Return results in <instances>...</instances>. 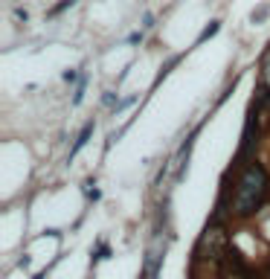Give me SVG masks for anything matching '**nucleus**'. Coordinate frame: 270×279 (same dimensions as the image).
Returning a JSON list of instances; mask_svg holds the SVG:
<instances>
[{
    "label": "nucleus",
    "mask_w": 270,
    "mask_h": 279,
    "mask_svg": "<svg viewBox=\"0 0 270 279\" xmlns=\"http://www.w3.org/2000/svg\"><path fill=\"white\" fill-rule=\"evenodd\" d=\"M93 131H96V119H87V122H84V128H81L79 134H76V143L70 145V152H67V160H73V157H76V154H79L84 145H87V140L93 137Z\"/></svg>",
    "instance_id": "7ed1b4c3"
},
{
    "label": "nucleus",
    "mask_w": 270,
    "mask_h": 279,
    "mask_svg": "<svg viewBox=\"0 0 270 279\" xmlns=\"http://www.w3.org/2000/svg\"><path fill=\"white\" fill-rule=\"evenodd\" d=\"M76 79H79V73H76V70H67V73H64V81H76Z\"/></svg>",
    "instance_id": "9b49d317"
},
{
    "label": "nucleus",
    "mask_w": 270,
    "mask_h": 279,
    "mask_svg": "<svg viewBox=\"0 0 270 279\" xmlns=\"http://www.w3.org/2000/svg\"><path fill=\"white\" fill-rule=\"evenodd\" d=\"M73 3H76V0H64L61 6H55V9H53V12H50V15H58V12H64V9H70Z\"/></svg>",
    "instance_id": "9d476101"
},
{
    "label": "nucleus",
    "mask_w": 270,
    "mask_h": 279,
    "mask_svg": "<svg viewBox=\"0 0 270 279\" xmlns=\"http://www.w3.org/2000/svg\"><path fill=\"white\" fill-rule=\"evenodd\" d=\"M267 12H270V3H264V6H261L259 12H253V15H250V20H253V24H261V20H264V15H267Z\"/></svg>",
    "instance_id": "6e6552de"
},
{
    "label": "nucleus",
    "mask_w": 270,
    "mask_h": 279,
    "mask_svg": "<svg viewBox=\"0 0 270 279\" xmlns=\"http://www.w3.org/2000/svg\"><path fill=\"white\" fill-rule=\"evenodd\" d=\"M102 102H105V105H110V108L117 111V105H119V102H122V99H119V96H117V93H114V90H108V93L102 96Z\"/></svg>",
    "instance_id": "0eeeda50"
},
{
    "label": "nucleus",
    "mask_w": 270,
    "mask_h": 279,
    "mask_svg": "<svg viewBox=\"0 0 270 279\" xmlns=\"http://www.w3.org/2000/svg\"><path fill=\"white\" fill-rule=\"evenodd\" d=\"M15 18H18V20H27L29 15H27V9H15Z\"/></svg>",
    "instance_id": "f8f14e48"
},
{
    "label": "nucleus",
    "mask_w": 270,
    "mask_h": 279,
    "mask_svg": "<svg viewBox=\"0 0 270 279\" xmlns=\"http://www.w3.org/2000/svg\"><path fill=\"white\" fill-rule=\"evenodd\" d=\"M163 253H166V244H163V239L157 235V239L151 242V247L145 250L143 279H157V276H160V268H163Z\"/></svg>",
    "instance_id": "f03ea898"
},
{
    "label": "nucleus",
    "mask_w": 270,
    "mask_h": 279,
    "mask_svg": "<svg viewBox=\"0 0 270 279\" xmlns=\"http://www.w3.org/2000/svg\"><path fill=\"white\" fill-rule=\"evenodd\" d=\"M270 195V175L264 171V166L256 160H250L238 171L235 180L233 198H230V212L235 218H250L259 212V207L267 201Z\"/></svg>",
    "instance_id": "f257e3e1"
},
{
    "label": "nucleus",
    "mask_w": 270,
    "mask_h": 279,
    "mask_svg": "<svg viewBox=\"0 0 270 279\" xmlns=\"http://www.w3.org/2000/svg\"><path fill=\"white\" fill-rule=\"evenodd\" d=\"M143 29H137V32H131V35H128V44H140V41H143Z\"/></svg>",
    "instance_id": "1a4fd4ad"
},
{
    "label": "nucleus",
    "mask_w": 270,
    "mask_h": 279,
    "mask_svg": "<svg viewBox=\"0 0 270 279\" xmlns=\"http://www.w3.org/2000/svg\"><path fill=\"white\" fill-rule=\"evenodd\" d=\"M84 90H87V76H81L79 84H76V90H73V105H81V99H84Z\"/></svg>",
    "instance_id": "39448f33"
},
{
    "label": "nucleus",
    "mask_w": 270,
    "mask_h": 279,
    "mask_svg": "<svg viewBox=\"0 0 270 279\" xmlns=\"http://www.w3.org/2000/svg\"><path fill=\"white\" fill-rule=\"evenodd\" d=\"M270 96V50L264 53V58H261V93L259 99H267Z\"/></svg>",
    "instance_id": "20e7f679"
},
{
    "label": "nucleus",
    "mask_w": 270,
    "mask_h": 279,
    "mask_svg": "<svg viewBox=\"0 0 270 279\" xmlns=\"http://www.w3.org/2000/svg\"><path fill=\"white\" fill-rule=\"evenodd\" d=\"M218 29H221V24H218V20H212V24H209V27H207V29H204V32H200V35H198V41H195V47H198V44H204L207 38H212V35H215V32H218Z\"/></svg>",
    "instance_id": "423d86ee"
}]
</instances>
